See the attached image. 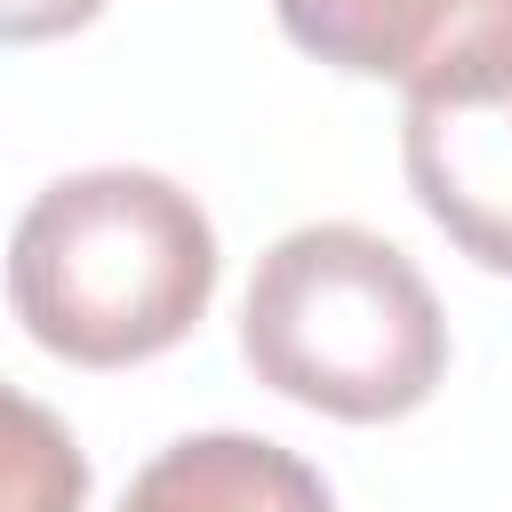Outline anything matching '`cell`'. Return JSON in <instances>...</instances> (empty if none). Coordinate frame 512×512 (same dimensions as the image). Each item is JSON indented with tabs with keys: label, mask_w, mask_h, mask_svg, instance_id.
Instances as JSON below:
<instances>
[{
	"label": "cell",
	"mask_w": 512,
	"mask_h": 512,
	"mask_svg": "<svg viewBox=\"0 0 512 512\" xmlns=\"http://www.w3.org/2000/svg\"><path fill=\"white\" fill-rule=\"evenodd\" d=\"M280 32L360 80L408 96H488L512 80V0H272Z\"/></svg>",
	"instance_id": "cell-3"
},
{
	"label": "cell",
	"mask_w": 512,
	"mask_h": 512,
	"mask_svg": "<svg viewBox=\"0 0 512 512\" xmlns=\"http://www.w3.org/2000/svg\"><path fill=\"white\" fill-rule=\"evenodd\" d=\"M120 512H336V496L264 432H192L128 480Z\"/></svg>",
	"instance_id": "cell-5"
},
{
	"label": "cell",
	"mask_w": 512,
	"mask_h": 512,
	"mask_svg": "<svg viewBox=\"0 0 512 512\" xmlns=\"http://www.w3.org/2000/svg\"><path fill=\"white\" fill-rule=\"evenodd\" d=\"M240 352L256 384L344 424H392L448 376V312L432 280L368 224H304L264 248Z\"/></svg>",
	"instance_id": "cell-2"
},
{
	"label": "cell",
	"mask_w": 512,
	"mask_h": 512,
	"mask_svg": "<svg viewBox=\"0 0 512 512\" xmlns=\"http://www.w3.org/2000/svg\"><path fill=\"white\" fill-rule=\"evenodd\" d=\"M216 296L208 208L152 168L56 176L8 240V304L24 336L72 368H128L200 328Z\"/></svg>",
	"instance_id": "cell-1"
},
{
	"label": "cell",
	"mask_w": 512,
	"mask_h": 512,
	"mask_svg": "<svg viewBox=\"0 0 512 512\" xmlns=\"http://www.w3.org/2000/svg\"><path fill=\"white\" fill-rule=\"evenodd\" d=\"M88 504V456L64 432L56 408L0 384V512H80Z\"/></svg>",
	"instance_id": "cell-6"
},
{
	"label": "cell",
	"mask_w": 512,
	"mask_h": 512,
	"mask_svg": "<svg viewBox=\"0 0 512 512\" xmlns=\"http://www.w3.org/2000/svg\"><path fill=\"white\" fill-rule=\"evenodd\" d=\"M104 0H0V40H64Z\"/></svg>",
	"instance_id": "cell-7"
},
{
	"label": "cell",
	"mask_w": 512,
	"mask_h": 512,
	"mask_svg": "<svg viewBox=\"0 0 512 512\" xmlns=\"http://www.w3.org/2000/svg\"><path fill=\"white\" fill-rule=\"evenodd\" d=\"M400 168L424 216L488 272H512V80L464 104L408 96Z\"/></svg>",
	"instance_id": "cell-4"
}]
</instances>
